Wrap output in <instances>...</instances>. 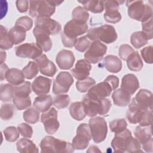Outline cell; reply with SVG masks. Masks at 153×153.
I'll use <instances>...</instances> for the list:
<instances>
[{"instance_id": "cell-55", "label": "cell", "mask_w": 153, "mask_h": 153, "mask_svg": "<svg viewBox=\"0 0 153 153\" xmlns=\"http://www.w3.org/2000/svg\"><path fill=\"white\" fill-rule=\"evenodd\" d=\"M152 109L146 110L139 122V124L140 126H148L152 125Z\"/></svg>"}, {"instance_id": "cell-31", "label": "cell", "mask_w": 153, "mask_h": 153, "mask_svg": "<svg viewBox=\"0 0 153 153\" xmlns=\"http://www.w3.org/2000/svg\"><path fill=\"white\" fill-rule=\"evenodd\" d=\"M127 65L128 68L132 71L137 72L142 69L143 63L138 51H134L128 56L127 59Z\"/></svg>"}, {"instance_id": "cell-12", "label": "cell", "mask_w": 153, "mask_h": 153, "mask_svg": "<svg viewBox=\"0 0 153 153\" xmlns=\"http://www.w3.org/2000/svg\"><path fill=\"white\" fill-rule=\"evenodd\" d=\"M42 50L36 44L25 43L15 48L16 55L21 58H29L35 60L42 54Z\"/></svg>"}, {"instance_id": "cell-7", "label": "cell", "mask_w": 153, "mask_h": 153, "mask_svg": "<svg viewBox=\"0 0 153 153\" xmlns=\"http://www.w3.org/2000/svg\"><path fill=\"white\" fill-rule=\"evenodd\" d=\"M92 139L94 143H99L106 137L108 127L106 121L101 117H94L89 120L88 124Z\"/></svg>"}, {"instance_id": "cell-42", "label": "cell", "mask_w": 153, "mask_h": 153, "mask_svg": "<svg viewBox=\"0 0 153 153\" xmlns=\"http://www.w3.org/2000/svg\"><path fill=\"white\" fill-rule=\"evenodd\" d=\"M16 106L11 103L2 104L0 110V116L3 120H9L14 115Z\"/></svg>"}, {"instance_id": "cell-22", "label": "cell", "mask_w": 153, "mask_h": 153, "mask_svg": "<svg viewBox=\"0 0 153 153\" xmlns=\"http://www.w3.org/2000/svg\"><path fill=\"white\" fill-rule=\"evenodd\" d=\"M91 66L85 59H81L77 61L75 68L71 72L73 76L78 80H82L87 78L90 75Z\"/></svg>"}, {"instance_id": "cell-45", "label": "cell", "mask_w": 153, "mask_h": 153, "mask_svg": "<svg viewBox=\"0 0 153 153\" xmlns=\"http://www.w3.org/2000/svg\"><path fill=\"white\" fill-rule=\"evenodd\" d=\"M71 98L68 94H57L53 98V105L57 109L66 108L70 103Z\"/></svg>"}, {"instance_id": "cell-26", "label": "cell", "mask_w": 153, "mask_h": 153, "mask_svg": "<svg viewBox=\"0 0 153 153\" xmlns=\"http://www.w3.org/2000/svg\"><path fill=\"white\" fill-rule=\"evenodd\" d=\"M112 98L114 105L118 106H126L129 105L131 95L122 88L115 90L112 94Z\"/></svg>"}, {"instance_id": "cell-21", "label": "cell", "mask_w": 153, "mask_h": 153, "mask_svg": "<svg viewBox=\"0 0 153 153\" xmlns=\"http://www.w3.org/2000/svg\"><path fill=\"white\" fill-rule=\"evenodd\" d=\"M146 111L140 108L136 103L134 99L133 98L131 103L129 104L126 117L129 123L131 124L139 123Z\"/></svg>"}, {"instance_id": "cell-19", "label": "cell", "mask_w": 153, "mask_h": 153, "mask_svg": "<svg viewBox=\"0 0 153 153\" xmlns=\"http://www.w3.org/2000/svg\"><path fill=\"white\" fill-rule=\"evenodd\" d=\"M112 88L106 81L93 86L88 91L87 95L95 98H106L111 94Z\"/></svg>"}, {"instance_id": "cell-57", "label": "cell", "mask_w": 153, "mask_h": 153, "mask_svg": "<svg viewBox=\"0 0 153 153\" xmlns=\"http://www.w3.org/2000/svg\"><path fill=\"white\" fill-rule=\"evenodd\" d=\"M105 81H107L112 87V90H115L118 86L119 85V79L117 76L111 75H109L108 76L106 79H105Z\"/></svg>"}, {"instance_id": "cell-14", "label": "cell", "mask_w": 153, "mask_h": 153, "mask_svg": "<svg viewBox=\"0 0 153 153\" xmlns=\"http://www.w3.org/2000/svg\"><path fill=\"white\" fill-rule=\"evenodd\" d=\"M37 45L44 51H49L52 47V41L50 38V34L42 28L35 26L33 30Z\"/></svg>"}, {"instance_id": "cell-52", "label": "cell", "mask_w": 153, "mask_h": 153, "mask_svg": "<svg viewBox=\"0 0 153 153\" xmlns=\"http://www.w3.org/2000/svg\"><path fill=\"white\" fill-rule=\"evenodd\" d=\"M17 128L21 134V135L24 137L31 138L33 134L32 127L26 123H21L18 125Z\"/></svg>"}, {"instance_id": "cell-58", "label": "cell", "mask_w": 153, "mask_h": 153, "mask_svg": "<svg viewBox=\"0 0 153 153\" xmlns=\"http://www.w3.org/2000/svg\"><path fill=\"white\" fill-rule=\"evenodd\" d=\"M152 142L153 139L152 137L145 143H144L142 146V148L146 152H152Z\"/></svg>"}, {"instance_id": "cell-41", "label": "cell", "mask_w": 153, "mask_h": 153, "mask_svg": "<svg viewBox=\"0 0 153 153\" xmlns=\"http://www.w3.org/2000/svg\"><path fill=\"white\" fill-rule=\"evenodd\" d=\"M13 44L11 42L8 36V32L7 29L1 25V35H0V48L1 50H9L12 48Z\"/></svg>"}, {"instance_id": "cell-53", "label": "cell", "mask_w": 153, "mask_h": 153, "mask_svg": "<svg viewBox=\"0 0 153 153\" xmlns=\"http://www.w3.org/2000/svg\"><path fill=\"white\" fill-rule=\"evenodd\" d=\"M142 32L146 35L148 39L152 38V17L142 23Z\"/></svg>"}, {"instance_id": "cell-6", "label": "cell", "mask_w": 153, "mask_h": 153, "mask_svg": "<svg viewBox=\"0 0 153 153\" xmlns=\"http://www.w3.org/2000/svg\"><path fill=\"white\" fill-rule=\"evenodd\" d=\"M55 10L56 5L53 1H29V15L32 17H50Z\"/></svg>"}, {"instance_id": "cell-54", "label": "cell", "mask_w": 153, "mask_h": 153, "mask_svg": "<svg viewBox=\"0 0 153 153\" xmlns=\"http://www.w3.org/2000/svg\"><path fill=\"white\" fill-rule=\"evenodd\" d=\"M60 37H61L63 45L65 47L72 48L75 45L77 41L76 38H73V37L69 36L66 35L63 32V31L60 33Z\"/></svg>"}, {"instance_id": "cell-11", "label": "cell", "mask_w": 153, "mask_h": 153, "mask_svg": "<svg viewBox=\"0 0 153 153\" xmlns=\"http://www.w3.org/2000/svg\"><path fill=\"white\" fill-rule=\"evenodd\" d=\"M41 121L44 126L45 131L49 134L55 133L60 126L57 120V111L54 108H51L48 111L42 112Z\"/></svg>"}, {"instance_id": "cell-34", "label": "cell", "mask_w": 153, "mask_h": 153, "mask_svg": "<svg viewBox=\"0 0 153 153\" xmlns=\"http://www.w3.org/2000/svg\"><path fill=\"white\" fill-rule=\"evenodd\" d=\"M87 11L93 13H100L104 10V1H78Z\"/></svg>"}, {"instance_id": "cell-23", "label": "cell", "mask_w": 153, "mask_h": 153, "mask_svg": "<svg viewBox=\"0 0 153 153\" xmlns=\"http://www.w3.org/2000/svg\"><path fill=\"white\" fill-rule=\"evenodd\" d=\"M152 93L146 89H140L134 97L137 105L144 110L152 109Z\"/></svg>"}, {"instance_id": "cell-40", "label": "cell", "mask_w": 153, "mask_h": 153, "mask_svg": "<svg viewBox=\"0 0 153 153\" xmlns=\"http://www.w3.org/2000/svg\"><path fill=\"white\" fill-rule=\"evenodd\" d=\"M39 69L36 62L30 61L29 63L23 68L22 72L27 79H32L36 76L39 72Z\"/></svg>"}, {"instance_id": "cell-37", "label": "cell", "mask_w": 153, "mask_h": 153, "mask_svg": "<svg viewBox=\"0 0 153 153\" xmlns=\"http://www.w3.org/2000/svg\"><path fill=\"white\" fill-rule=\"evenodd\" d=\"M72 16V20L76 22L82 23H87L89 18V13L83 7L78 6L73 10Z\"/></svg>"}, {"instance_id": "cell-2", "label": "cell", "mask_w": 153, "mask_h": 153, "mask_svg": "<svg viewBox=\"0 0 153 153\" xmlns=\"http://www.w3.org/2000/svg\"><path fill=\"white\" fill-rule=\"evenodd\" d=\"M86 115L96 117L97 114L104 115L108 113L111 108V100L106 98H95L85 94L82 101Z\"/></svg>"}, {"instance_id": "cell-8", "label": "cell", "mask_w": 153, "mask_h": 153, "mask_svg": "<svg viewBox=\"0 0 153 153\" xmlns=\"http://www.w3.org/2000/svg\"><path fill=\"white\" fill-rule=\"evenodd\" d=\"M91 138L88 124L82 123L76 129V134L72 140V144L75 149L83 150L87 148Z\"/></svg>"}, {"instance_id": "cell-33", "label": "cell", "mask_w": 153, "mask_h": 153, "mask_svg": "<svg viewBox=\"0 0 153 153\" xmlns=\"http://www.w3.org/2000/svg\"><path fill=\"white\" fill-rule=\"evenodd\" d=\"M8 36L13 45H17L25 40L26 32L22 29L14 26L8 31Z\"/></svg>"}, {"instance_id": "cell-3", "label": "cell", "mask_w": 153, "mask_h": 153, "mask_svg": "<svg viewBox=\"0 0 153 153\" xmlns=\"http://www.w3.org/2000/svg\"><path fill=\"white\" fill-rule=\"evenodd\" d=\"M41 152H73L75 149L71 143L56 139L51 136L44 137L40 143Z\"/></svg>"}, {"instance_id": "cell-13", "label": "cell", "mask_w": 153, "mask_h": 153, "mask_svg": "<svg viewBox=\"0 0 153 153\" xmlns=\"http://www.w3.org/2000/svg\"><path fill=\"white\" fill-rule=\"evenodd\" d=\"M120 2L117 1H104V8L105 13L103 17L106 22L111 23H117L121 19V16L118 11Z\"/></svg>"}, {"instance_id": "cell-35", "label": "cell", "mask_w": 153, "mask_h": 153, "mask_svg": "<svg viewBox=\"0 0 153 153\" xmlns=\"http://www.w3.org/2000/svg\"><path fill=\"white\" fill-rule=\"evenodd\" d=\"M32 85L29 81H25L23 84L14 86L13 97H27L32 91Z\"/></svg>"}, {"instance_id": "cell-49", "label": "cell", "mask_w": 153, "mask_h": 153, "mask_svg": "<svg viewBox=\"0 0 153 153\" xmlns=\"http://www.w3.org/2000/svg\"><path fill=\"white\" fill-rule=\"evenodd\" d=\"M91 44V41L88 38L87 35L79 37L77 39L76 43L75 45L76 50L79 52H84Z\"/></svg>"}, {"instance_id": "cell-16", "label": "cell", "mask_w": 153, "mask_h": 153, "mask_svg": "<svg viewBox=\"0 0 153 153\" xmlns=\"http://www.w3.org/2000/svg\"><path fill=\"white\" fill-rule=\"evenodd\" d=\"M87 30L88 25L87 23H82L71 20L65 24L63 32L69 36L76 38L78 36L85 33Z\"/></svg>"}, {"instance_id": "cell-20", "label": "cell", "mask_w": 153, "mask_h": 153, "mask_svg": "<svg viewBox=\"0 0 153 153\" xmlns=\"http://www.w3.org/2000/svg\"><path fill=\"white\" fill-rule=\"evenodd\" d=\"M52 80L48 78L38 76L32 84L33 91L38 96L47 94L50 92Z\"/></svg>"}, {"instance_id": "cell-56", "label": "cell", "mask_w": 153, "mask_h": 153, "mask_svg": "<svg viewBox=\"0 0 153 153\" xmlns=\"http://www.w3.org/2000/svg\"><path fill=\"white\" fill-rule=\"evenodd\" d=\"M29 1L26 0H18L16 1V7L20 13H25L27 11Z\"/></svg>"}, {"instance_id": "cell-46", "label": "cell", "mask_w": 153, "mask_h": 153, "mask_svg": "<svg viewBox=\"0 0 153 153\" xmlns=\"http://www.w3.org/2000/svg\"><path fill=\"white\" fill-rule=\"evenodd\" d=\"M3 133L5 138V140L8 142H14L17 140L20 136V132L16 127L9 126L6 127Z\"/></svg>"}, {"instance_id": "cell-4", "label": "cell", "mask_w": 153, "mask_h": 153, "mask_svg": "<svg viewBox=\"0 0 153 153\" xmlns=\"http://www.w3.org/2000/svg\"><path fill=\"white\" fill-rule=\"evenodd\" d=\"M128 16L135 20L144 22L152 17V8L142 1H128L126 2Z\"/></svg>"}, {"instance_id": "cell-59", "label": "cell", "mask_w": 153, "mask_h": 153, "mask_svg": "<svg viewBox=\"0 0 153 153\" xmlns=\"http://www.w3.org/2000/svg\"><path fill=\"white\" fill-rule=\"evenodd\" d=\"M8 67L5 63L1 64V81H3L5 78V74L8 70Z\"/></svg>"}, {"instance_id": "cell-15", "label": "cell", "mask_w": 153, "mask_h": 153, "mask_svg": "<svg viewBox=\"0 0 153 153\" xmlns=\"http://www.w3.org/2000/svg\"><path fill=\"white\" fill-rule=\"evenodd\" d=\"M35 25L42 28L52 35L59 33L62 29L59 22L50 17H37L35 21Z\"/></svg>"}, {"instance_id": "cell-9", "label": "cell", "mask_w": 153, "mask_h": 153, "mask_svg": "<svg viewBox=\"0 0 153 153\" xmlns=\"http://www.w3.org/2000/svg\"><path fill=\"white\" fill-rule=\"evenodd\" d=\"M107 47L101 41L96 40L91 43L84 54L85 59L90 63L96 64L100 62L106 53Z\"/></svg>"}, {"instance_id": "cell-24", "label": "cell", "mask_w": 153, "mask_h": 153, "mask_svg": "<svg viewBox=\"0 0 153 153\" xmlns=\"http://www.w3.org/2000/svg\"><path fill=\"white\" fill-rule=\"evenodd\" d=\"M139 88V82L137 78L132 74L125 75L121 80V88L127 91L130 95L133 94Z\"/></svg>"}, {"instance_id": "cell-39", "label": "cell", "mask_w": 153, "mask_h": 153, "mask_svg": "<svg viewBox=\"0 0 153 153\" xmlns=\"http://www.w3.org/2000/svg\"><path fill=\"white\" fill-rule=\"evenodd\" d=\"M23 118L29 124H35L39 120V111L35 107H30L23 112Z\"/></svg>"}, {"instance_id": "cell-25", "label": "cell", "mask_w": 153, "mask_h": 153, "mask_svg": "<svg viewBox=\"0 0 153 153\" xmlns=\"http://www.w3.org/2000/svg\"><path fill=\"white\" fill-rule=\"evenodd\" d=\"M6 80L14 86L23 84L25 81V76L22 72L17 68L9 69L5 74Z\"/></svg>"}, {"instance_id": "cell-1", "label": "cell", "mask_w": 153, "mask_h": 153, "mask_svg": "<svg viewBox=\"0 0 153 153\" xmlns=\"http://www.w3.org/2000/svg\"><path fill=\"white\" fill-rule=\"evenodd\" d=\"M111 146L117 152H142L140 142L132 136L131 132L127 128L115 134L111 142Z\"/></svg>"}, {"instance_id": "cell-29", "label": "cell", "mask_w": 153, "mask_h": 153, "mask_svg": "<svg viewBox=\"0 0 153 153\" xmlns=\"http://www.w3.org/2000/svg\"><path fill=\"white\" fill-rule=\"evenodd\" d=\"M17 149L21 153L38 152L39 150L32 140L29 139H20L16 143Z\"/></svg>"}, {"instance_id": "cell-50", "label": "cell", "mask_w": 153, "mask_h": 153, "mask_svg": "<svg viewBox=\"0 0 153 153\" xmlns=\"http://www.w3.org/2000/svg\"><path fill=\"white\" fill-rule=\"evenodd\" d=\"M141 56L143 60L148 64L153 63V47L152 45L146 47L141 50Z\"/></svg>"}, {"instance_id": "cell-43", "label": "cell", "mask_w": 153, "mask_h": 153, "mask_svg": "<svg viewBox=\"0 0 153 153\" xmlns=\"http://www.w3.org/2000/svg\"><path fill=\"white\" fill-rule=\"evenodd\" d=\"M95 84L96 81L93 78L91 77H87L85 79L78 80L76 83V88L79 92L85 93Z\"/></svg>"}, {"instance_id": "cell-5", "label": "cell", "mask_w": 153, "mask_h": 153, "mask_svg": "<svg viewBox=\"0 0 153 153\" xmlns=\"http://www.w3.org/2000/svg\"><path fill=\"white\" fill-rule=\"evenodd\" d=\"M87 36L90 41H100L106 44H111L117 39V34L114 27L109 25L91 27L88 30Z\"/></svg>"}, {"instance_id": "cell-17", "label": "cell", "mask_w": 153, "mask_h": 153, "mask_svg": "<svg viewBox=\"0 0 153 153\" xmlns=\"http://www.w3.org/2000/svg\"><path fill=\"white\" fill-rule=\"evenodd\" d=\"M40 72L47 76H53L57 72V68L54 63L50 60L44 54H41L35 59Z\"/></svg>"}, {"instance_id": "cell-44", "label": "cell", "mask_w": 153, "mask_h": 153, "mask_svg": "<svg viewBox=\"0 0 153 153\" xmlns=\"http://www.w3.org/2000/svg\"><path fill=\"white\" fill-rule=\"evenodd\" d=\"M127 123L124 118L114 120L109 123L110 130L115 134L122 132L127 128Z\"/></svg>"}, {"instance_id": "cell-48", "label": "cell", "mask_w": 153, "mask_h": 153, "mask_svg": "<svg viewBox=\"0 0 153 153\" xmlns=\"http://www.w3.org/2000/svg\"><path fill=\"white\" fill-rule=\"evenodd\" d=\"M13 102L18 110L25 109L31 106V100L30 97L25 98L13 97Z\"/></svg>"}, {"instance_id": "cell-27", "label": "cell", "mask_w": 153, "mask_h": 153, "mask_svg": "<svg viewBox=\"0 0 153 153\" xmlns=\"http://www.w3.org/2000/svg\"><path fill=\"white\" fill-rule=\"evenodd\" d=\"M104 66L106 69L112 73H118L121 70L122 62L116 56L108 55L104 58Z\"/></svg>"}, {"instance_id": "cell-38", "label": "cell", "mask_w": 153, "mask_h": 153, "mask_svg": "<svg viewBox=\"0 0 153 153\" xmlns=\"http://www.w3.org/2000/svg\"><path fill=\"white\" fill-rule=\"evenodd\" d=\"M14 94V85L11 84H2L0 88V99L2 102H10Z\"/></svg>"}, {"instance_id": "cell-60", "label": "cell", "mask_w": 153, "mask_h": 153, "mask_svg": "<svg viewBox=\"0 0 153 153\" xmlns=\"http://www.w3.org/2000/svg\"><path fill=\"white\" fill-rule=\"evenodd\" d=\"M1 64L4 63V62L5 60L6 59V52L1 51Z\"/></svg>"}, {"instance_id": "cell-10", "label": "cell", "mask_w": 153, "mask_h": 153, "mask_svg": "<svg viewBox=\"0 0 153 153\" xmlns=\"http://www.w3.org/2000/svg\"><path fill=\"white\" fill-rule=\"evenodd\" d=\"M73 83V77L69 72H60L54 80L53 93L54 94L66 93Z\"/></svg>"}, {"instance_id": "cell-36", "label": "cell", "mask_w": 153, "mask_h": 153, "mask_svg": "<svg viewBox=\"0 0 153 153\" xmlns=\"http://www.w3.org/2000/svg\"><path fill=\"white\" fill-rule=\"evenodd\" d=\"M148 40L147 36L142 31L135 32L130 36V42L136 49L145 45L148 42Z\"/></svg>"}, {"instance_id": "cell-32", "label": "cell", "mask_w": 153, "mask_h": 153, "mask_svg": "<svg viewBox=\"0 0 153 153\" xmlns=\"http://www.w3.org/2000/svg\"><path fill=\"white\" fill-rule=\"evenodd\" d=\"M69 113L71 116L75 120L81 121L86 116L82 102H75L69 106Z\"/></svg>"}, {"instance_id": "cell-18", "label": "cell", "mask_w": 153, "mask_h": 153, "mask_svg": "<svg viewBox=\"0 0 153 153\" xmlns=\"http://www.w3.org/2000/svg\"><path fill=\"white\" fill-rule=\"evenodd\" d=\"M74 53L69 50H62L60 51L56 57V61L58 66L61 69H70L75 62Z\"/></svg>"}, {"instance_id": "cell-28", "label": "cell", "mask_w": 153, "mask_h": 153, "mask_svg": "<svg viewBox=\"0 0 153 153\" xmlns=\"http://www.w3.org/2000/svg\"><path fill=\"white\" fill-rule=\"evenodd\" d=\"M53 103L51 95L43 94L36 97L33 103V106L39 112H44L48 111Z\"/></svg>"}, {"instance_id": "cell-51", "label": "cell", "mask_w": 153, "mask_h": 153, "mask_svg": "<svg viewBox=\"0 0 153 153\" xmlns=\"http://www.w3.org/2000/svg\"><path fill=\"white\" fill-rule=\"evenodd\" d=\"M134 51V49L128 44H122L118 50L120 57L123 60H127L128 56Z\"/></svg>"}, {"instance_id": "cell-30", "label": "cell", "mask_w": 153, "mask_h": 153, "mask_svg": "<svg viewBox=\"0 0 153 153\" xmlns=\"http://www.w3.org/2000/svg\"><path fill=\"white\" fill-rule=\"evenodd\" d=\"M134 134L140 143L143 144L152 137L151 126H137L134 130Z\"/></svg>"}, {"instance_id": "cell-47", "label": "cell", "mask_w": 153, "mask_h": 153, "mask_svg": "<svg viewBox=\"0 0 153 153\" xmlns=\"http://www.w3.org/2000/svg\"><path fill=\"white\" fill-rule=\"evenodd\" d=\"M15 26L19 27L25 32L29 30L33 26V20L27 16H23L19 18L15 23Z\"/></svg>"}]
</instances>
